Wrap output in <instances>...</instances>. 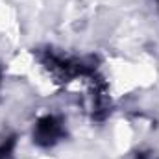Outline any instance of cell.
I'll return each instance as SVG.
<instances>
[{
	"label": "cell",
	"mask_w": 159,
	"mask_h": 159,
	"mask_svg": "<svg viewBox=\"0 0 159 159\" xmlns=\"http://www.w3.org/2000/svg\"><path fill=\"white\" fill-rule=\"evenodd\" d=\"M157 2H159V0H157Z\"/></svg>",
	"instance_id": "cell-3"
},
{
	"label": "cell",
	"mask_w": 159,
	"mask_h": 159,
	"mask_svg": "<svg viewBox=\"0 0 159 159\" xmlns=\"http://www.w3.org/2000/svg\"><path fill=\"white\" fill-rule=\"evenodd\" d=\"M13 146H15V137H9L0 143V159H13Z\"/></svg>",
	"instance_id": "cell-2"
},
{
	"label": "cell",
	"mask_w": 159,
	"mask_h": 159,
	"mask_svg": "<svg viewBox=\"0 0 159 159\" xmlns=\"http://www.w3.org/2000/svg\"><path fill=\"white\" fill-rule=\"evenodd\" d=\"M63 137H65V124L59 117H54V115H46L39 119L34 128V143L43 148L54 146Z\"/></svg>",
	"instance_id": "cell-1"
}]
</instances>
